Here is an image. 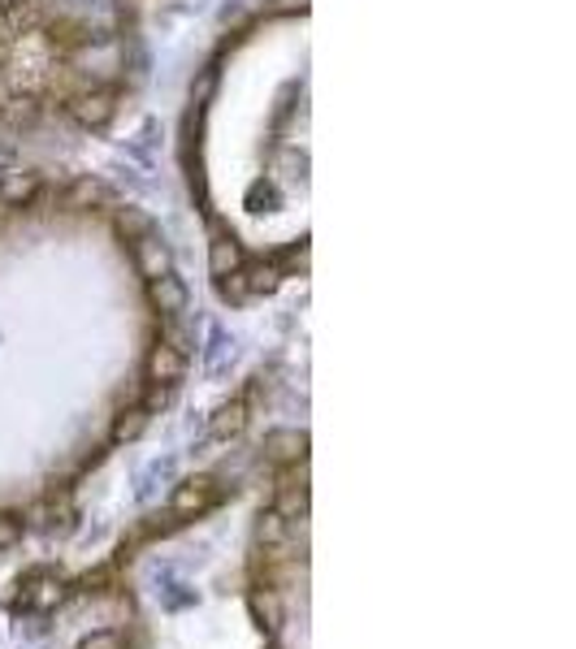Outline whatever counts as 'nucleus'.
Listing matches in <instances>:
<instances>
[{
	"label": "nucleus",
	"instance_id": "nucleus-5",
	"mask_svg": "<svg viewBox=\"0 0 576 649\" xmlns=\"http://www.w3.org/2000/svg\"><path fill=\"white\" fill-rule=\"evenodd\" d=\"M17 538H22V524L13 516H0V550H9Z\"/></svg>",
	"mask_w": 576,
	"mask_h": 649
},
{
	"label": "nucleus",
	"instance_id": "nucleus-4",
	"mask_svg": "<svg viewBox=\"0 0 576 649\" xmlns=\"http://www.w3.org/2000/svg\"><path fill=\"white\" fill-rule=\"evenodd\" d=\"M79 649H121V633H92Z\"/></svg>",
	"mask_w": 576,
	"mask_h": 649
},
{
	"label": "nucleus",
	"instance_id": "nucleus-1",
	"mask_svg": "<svg viewBox=\"0 0 576 649\" xmlns=\"http://www.w3.org/2000/svg\"><path fill=\"white\" fill-rule=\"evenodd\" d=\"M213 498H218L213 481H209V476H200V481H187V485L178 489V498H174V511H178V516H191V511H204V507H213Z\"/></svg>",
	"mask_w": 576,
	"mask_h": 649
},
{
	"label": "nucleus",
	"instance_id": "nucleus-2",
	"mask_svg": "<svg viewBox=\"0 0 576 649\" xmlns=\"http://www.w3.org/2000/svg\"><path fill=\"white\" fill-rule=\"evenodd\" d=\"M251 611H256V620H260V628H278V620H282V606H278V598H273V589H251Z\"/></svg>",
	"mask_w": 576,
	"mask_h": 649
},
{
	"label": "nucleus",
	"instance_id": "nucleus-3",
	"mask_svg": "<svg viewBox=\"0 0 576 649\" xmlns=\"http://www.w3.org/2000/svg\"><path fill=\"white\" fill-rule=\"evenodd\" d=\"M256 538H260V545H282V538H286V520H282V511H265L260 524H256Z\"/></svg>",
	"mask_w": 576,
	"mask_h": 649
}]
</instances>
